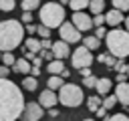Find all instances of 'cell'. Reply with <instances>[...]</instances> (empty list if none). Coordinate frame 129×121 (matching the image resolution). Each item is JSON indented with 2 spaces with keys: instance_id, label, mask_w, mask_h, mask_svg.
Returning a JSON list of instances; mask_svg holds the SVG:
<instances>
[{
  "instance_id": "1",
  "label": "cell",
  "mask_w": 129,
  "mask_h": 121,
  "mask_svg": "<svg viewBox=\"0 0 129 121\" xmlns=\"http://www.w3.org/2000/svg\"><path fill=\"white\" fill-rule=\"evenodd\" d=\"M24 95L16 83L0 79V121H16L24 113Z\"/></svg>"
},
{
  "instance_id": "2",
  "label": "cell",
  "mask_w": 129,
  "mask_h": 121,
  "mask_svg": "<svg viewBox=\"0 0 129 121\" xmlns=\"http://www.w3.org/2000/svg\"><path fill=\"white\" fill-rule=\"evenodd\" d=\"M24 40V26L18 20H2L0 22V52H12Z\"/></svg>"
},
{
  "instance_id": "3",
  "label": "cell",
  "mask_w": 129,
  "mask_h": 121,
  "mask_svg": "<svg viewBox=\"0 0 129 121\" xmlns=\"http://www.w3.org/2000/svg\"><path fill=\"white\" fill-rule=\"evenodd\" d=\"M107 48L109 54H113L115 58H125L129 56V32L121 30V28H113L107 32Z\"/></svg>"
},
{
  "instance_id": "4",
  "label": "cell",
  "mask_w": 129,
  "mask_h": 121,
  "mask_svg": "<svg viewBox=\"0 0 129 121\" xmlns=\"http://www.w3.org/2000/svg\"><path fill=\"white\" fill-rule=\"evenodd\" d=\"M38 16H40L42 26H46V28H60L64 24V8L58 2H46V4H42Z\"/></svg>"
},
{
  "instance_id": "5",
  "label": "cell",
  "mask_w": 129,
  "mask_h": 121,
  "mask_svg": "<svg viewBox=\"0 0 129 121\" xmlns=\"http://www.w3.org/2000/svg\"><path fill=\"white\" fill-rule=\"evenodd\" d=\"M83 99H85L83 89L75 83H64V87L58 91V103H62L64 107H79Z\"/></svg>"
},
{
  "instance_id": "6",
  "label": "cell",
  "mask_w": 129,
  "mask_h": 121,
  "mask_svg": "<svg viewBox=\"0 0 129 121\" xmlns=\"http://www.w3.org/2000/svg\"><path fill=\"white\" fill-rule=\"evenodd\" d=\"M71 63H73V67H75V69H79V71H83V69H91L93 54H91V50H89V48L79 46V48H75V52L71 54Z\"/></svg>"
},
{
  "instance_id": "7",
  "label": "cell",
  "mask_w": 129,
  "mask_h": 121,
  "mask_svg": "<svg viewBox=\"0 0 129 121\" xmlns=\"http://www.w3.org/2000/svg\"><path fill=\"white\" fill-rule=\"evenodd\" d=\"M58 34H60V40L67 42V44L81 40V30H77V26H75L73 22H64V24L58 28Z\"/></svg>"
},
{
  "instance_id": "8",
  "label": "cell",
  "mask_w": 129,
  "mask_h": 121,
  "mask_svg": "<svg viewBox=\"0 0 129 121\" xmlns=\"http://www.w3.org/2000/svg\"><path fill=\"white\" fill-rule=\"evenodd\" d=\"M44 115V109L40 107V103H26L24 107V113H22V119L24 121H40Z\"/></svg>"
},
{
  "instance_id": "9",
  "label": "cell",
  "mask_w": 129,
  "mask_h": 121,
  "mask_svg": "<svg viewBox=\"0 0 129 121\" xmlns=\"http://www.w3.org/2000/svg\"><path fill=\"white\" fill-rule=\"evenodd\" d=\"M71 22H73V24L77 26V30H81V32L93 28V18H91L87 12H73V20H71Z\"/></svg>"
},
{
  "instance_id": "10",
  "label": "cell",
  "mask_w": 129,
  "mask_h": 121,
  "mask_svg": "<svg viewBox=\"0 0 129 121\" xmlns=\"http://www.w3.org/2000/svg\"><path fill=\"white\" fill-rule=\"evenodd\" d=\"M56 101H58V95L54 93V91H50V89H44L42 93H40V97H38V103H40V107L44 109H52L54 105H56Z\"/></svg>"
},
{
  "instance_id": "11",
  "label": "cell",
  "mask_w": 129,
  "mask_h": 121,
  "mask_svg": "<svg viewBox=\"0 0 129 121\" xmlns=\"http://www.w3.org/2000/svg\"><path fill=\"white\" fill-rule=\"evenodd\" d=\"M52 54H54V60H62V58H67V56L71 54V48H69L67 42L56 40V42L52 44Z\"/></svg>"
},
{
  "instance_id": "12",
  "label": "cell",
  "mask_w": 129,
  "mask_h": 121,
  "mask_svg": "<svg viewBox=\"0 0 129 121\" xmlns=\"http://www.w3.org/2000/svg\"><path fill=\"white\" fill-rule=\"evenodd\" d=\"M115 97L123 105H129V83H119L115 87Z\"/></svg>"
},
{
  "instance_id": "13",
  "label": "cell",
  "mask_w": 129,
  "mask_h": 121,
  "mask_svg": "<svg viewBox=\"0 0 129 121\" xmlns=\"http://www.w3.org/2000/svg\"><path fill=\"white\" fill-rule=\"evenodd\" d=\"M111 87H113V83H111V79H107V77H101L99 81H97V93L101 95V97H109V93H111Z\"/></svg>"
},
{
  "instance_id": "14",
  "label": "cell",
  "mask_w": 129,
  "mask_h": 121,
  "mask_svg": "<svg viewBox=\"0 0 129 121\" xmlns=\"http://www.w3.org/2000/svg\"><path fill=\"white\" fill-rule=\"evenodd\" d=\"M105 20H107V24H109V26H119L125 18H123V12H119V10H115V8H113V10H109V12L105 14Z\"/></svg>"
},
{
  "instance_id": "15",
  "label": "cell",
  "mask_w": 129,
  "mask_h": 121,
  "mask_svg": "<svg viewBox=\"0 0 129 121\" xmlns=\"http://www.w3.org/2000/svg\"><path fill=\"white\" fill-rule=\"evenodd\" d=\"M24 44H26V50H28V52H32V54L42 52V44H40V40H38V38H34V36H28V38L24 40Z\"/></svg>"
},
{
  "instance_id": "16",
  "label": "cell",
  "mask_w": 129,
  "mask_h": 121,
  "mask_svg": "<svg viewBox=\"0 0 129 121\" xmlns=\"http://www.w3.org/2000/svg\"><path fill=\"white\" fill-rule=\"evenodd\" d=\"M14 71L16 73H22V75H30V71H32V67H30V63L22 56V58H16V65H14Z\"/></svg>"
},
{
  "instance_id": "17",
  "label": "cell",
  "mask_w": 129,
  "mask_h": 121,
  "mask_svg": "<svg viewBox=\"0 0 129 121\" xmlns=\"http://www.w3.org/2000/svg\"><path fill=\"white\" fill-rule=\"evenodd\" d=\"M48 73L52 75V77H60L62 73H64V65H62V60H52V63H48Z\"/></svg>"
},
{
  "instance_id": "18",
  "label": "cell",
  "mask_w": 129,
  "mask_h": 121,
  "mask_svg": "<svg viewBox=\"0 0 129 121\" xmlns=\"http://www.w3.org/2000/svg\"><path fill=\"white\" fill-rule=\"evenodd\" d=\"M101 107H103V101H101V97H99V95H93V97H89V99H87V109H89V111L97 113Z\"/></svg>"
},
{
  "instance_id": "19",
  "label": "cell",
  "mask_w": 129,
  "mask_h": 121,
  "mask_svg": "<svg viewBox=\"0 0 129 121\" xmlns=\"http://www.w3.org/2000/svg\"><path fill=\"white\" fill-rule=\"evenodd\" d=\"M89 10H91L95 16L103 14V10H105V0H91V2H89Z\"/></svg>"
},
{
  "instance_id": "20",
  "label": "cell",
  "mask_w": 129,
  "mask_h": 121,
  "mask_svg": "<svg viewBox=\"0 0 129 121\" xmlns=\"http://www.w3.org/2000/svg\"><path fill=\"white\" fill-rule=\"evenodd\" d=\"M99 44H101V40L93 34V36H85L83 38V46L85 48H89V50H95V48H99Z\"/></svg>"
},
{
  "instance_id": "21",
  "label": "cell",
  "mask_w": 129,
  "mask_h": 121,
  "mask_svg": "<svg viewBox=\"0 0 129 121\" xmlns=\"http://www.w3.org/2000/svg\"><path fill=\"white\" fill-rule=\"evenodd\" d=\"M62 87H64V79L62 77H48V87L46 89H50V91H56L58 89L60 91Z\"/></svg>"
},
{
  "instance_id": "22",
  "label": "cell",
  "mask_w": 129,
  "mask_h": 121,
  "mask_svg": "<svg viewBox=\"0 0 129 121\" xmlns=\"http://www.w3.org/2000/svg\"><path fill=\"white\" fill-rule=\"evenodd\" d=\"M20 6H22V10H24V12H32V10H36V8H38V10L42 8V4H40L38 0H24Z\"/></svg>"
},
{
  "instance_id": "23",
  "label": "cell",
  "mask_w": 129,
  "mask_h": 121,
  "mask_svg": "<svg viewBox=\"0 0 129 121\" xmlns=\"http://www.w3.org/2000/svg\"><path fill=\"white\" fill-rule=\"evenodd\" d=\"M97 60H101L105 67H113V69H115V65L119 63V60H117L113 54H105V52H103V54H99V58H97Z\"/></svg>"
},
{
  "instance_id": "24",
  "label": "cell",
  "mask_w": 129,
  "mask_h": 121,
  "mask_svg": "<svg viewBox=\"0 0 129 121\" xmlns=\"http://www.w3.org/2000/svg\"><path fill=\"white\" fill-rule=\"evenodd\" d=\"M22 87H24V91H36V87H38V81H36L34 77H24V81H22Z\"/></svg>"
},
{
  "instance_id": "25",
  "label": "cell",
  "mask_w": 129,
  "mask_h": 121,
  "mask_svg": "<svg viewBox=\"0 0 129 121\" xmlns=\"http://www.w3.org/2000/svg\"><path fill=\"white\" fill-rule=\"evenodd\" d=\"M69 6H71L75 12H81V10L89 8V2H87V0H71V2H69Z\"/></svg>"
},
{
  "instance_id": "26",
  "label": "cell",
  "mask_w": 129,
  "mask_h": 121,
  "mask_svg": "<svg viewBox=\"0 0 129 121\" xmlns=\"http://www.w3.org/2000/svg\"><path fill=\"white\" fill-rule=\"evenodd\" d=\"M2 65H4V67H8V69H10V67H14V65H16L14 54H12V52H4V54H2Z\"/></svg>"
},
{
  "instance_id": "27",
  "label": "cell",
  "mask_w": 129,
  "mask_h": 121,
  "mask_svg": "<svg viewBox=\"0 0 129 121\" xmlns=\"http://www.w3.org/2000/svg\"><path fill=\"white\" fill-rule=\"evenodd\" d=\"M113 8L119 12H127L129 10V0H113Z\"/></svg>"
},
{
  "instance_id": "28",
  "label": "cell",
  "mask_w": 129,
  "mask_h": 121,
  "mask_svg": "<svg viewBox=\"0 0 129 121\" xmlns=\"http://www.w3.org/2000/svg\"><path fill=\"white\" fill-rule=\"evenodd\" d=\"M14 6H16L14 0H0V10H2V12H10V10H14Z\"/></svg>"
},
{
  "instance_id": "29",
  "label": "cell",
  "mask_w": 129,
  "mask_h": 121,
  "mask_svg": "<svg viewBox=\"0 0 129 121\" xmlns=\"http://www.w3.org/2000/svg\"><path fill=\"white\" fill-rule=\"evenodd\" d=\"M115 103H117V97H115V95H109V97H105V99H103V107H105L107 111H109V109H113V107H115Z\"/></svg>"
},
{
  "instance_id": "30",
  "label": "cell",
  "mask_w": 129,
  "mask_h": 121,
  "mask_svg": "<svg viewBox=\"0 0 129 121\" xmlns=\"http://www.w3.org/2000/svg\"><path fill=\"white\" fill-rule=\"evenodd\" d=\"M38 36H40V40H46V38H50V28H46V26H38V32H36Z\"/></svg>"
},
{
  "instance_id": "31",
  "label": "cell",
  "mask_w": 129,
  "mask_h": 121,
  "mask_svg": "<svg viewBox=\"0 0 129 121\" xmlns=\"http://www.w3.org/2000/svg\"><path fill=\"white\" fill-rule=\"evenodd\" d=\"M97 81H99V79H97V77H93V75H91V77H85V79H83V85H85V87H89V89H91V87H97Z\"/></svg>"
},
{
  "instance_id": "32",
  "label": "cell",
  "mask_w": 129,
  "mask_h": 121,
  "mask_svg": "<svg viewBox=\"0 0 129 121\" xmlns=\"http://www.w3.org/2000/svg\"><path fill=\"white\" fill-rule=\"evenodd\" d=\"M105 16L103 14H99V16H93V26H97V28H101V26H105Z\"/></svg>"
},
{
  "instance_id": "33",
  "label": "cell",
  "mask_w": 129,
  "mask_h": 121,
  "mask_svg": "<svg viewBox=\"0 0 129 121\" xmlns=\"http://www.w3.org/2000/svg\"><path fill=\"white\" fill-rule=\"evenodd\" d=\"M127 67H129V65H125L123 60H119V63L115 65V71H117L119 75H127Z\"/></svg>"
},
{
  "instance_id": "34",
  "label": "cell",
  "mask_w": 129,
  "mask_h": 121,
  "mask_svg": "<svg viewBox=\"0 0 129 121\" xmlns=\"http://www.w3.org/2000/svg\"><path fill=\"white\" fill-rule=\"evenodd\" d=\"M95 36L101 40V38H107V30H105V26H101V28H95Z\"/></svg>"
},
{
  "instance_id": "35",
  "label": "cell",
  "mask_w": 129,
  "mask_h": 121,
  "mask_svg": "<svg viewBox=\"0 0 129 121\" xmlns=\"http://www.w3.org/2000/svg\"><path fill=\"white\" fill-rule=\"evenodd\" d=\"M111 121H129V117L125 113H115V115H111Z\"/></svg>"
},
{
  "instance_id": "36",
  "label": "cell",
  "mask_w": 129,
  "mask_h": 121,
  "mask_svg": "<svg viewBox=\"0 0 129 121\" xmlns=\"http://www.w3.org/2000/svg\"><path fill=\"white\" fill-rule=\"evenodd\" d=\"M24 30H26V32L32 36L34 32H38V26H36V24H26V26H24Z\"/></svg>"
},
{
  "instance_id": "37",
  "label": "cell",
  "mask_w": 129,
  "mask_h": 121,
  "mask_svg": "<svg viewBox=\"0 0 129 121\" xmlns=\"http://www.w3.org/2000/svg\"><path fill=\"white\" fill-rule=\"evenodd\" d=\"M22 22L32 24V12H22Z\"/></svg>"
},
{
  "instance_id": "38",
  "label": "cell",
  "mask_w": 129,
  "mask_h": 121,
  "mask_svg": "<svg viewBox=\"0 0 129 121\" xmlns=\"http://www.w3.org/2000/svg\"><path fill=\"white\" fill-rule=\"evenodd\" d=\"M40 44H42L44 50H48V48L52 50V44H54V42H50V38H46V40H40Z\"/></svg>"
},
{
  "instance_id": "39",
  "label": "cell",
  "mask_w": 129,
  "mask_h": 121,
  "mask_svg": "<svg viewBox=\"0 0 129 121\" xmlns=\"http://www.w3.org/2000/svg\"><path fill=\"white\" fill-rule=\"evenodd\" d=\"M8 73H10V69H8V67H4V65H0V79H6V77H8Z\"/></svg>"
},
{
  "instance_id": "40",
  "label": "cell",
  "mask_w": 129,
  "mask_h": 121,
  "mask_svg": "<svg viewBox=\"0 0 129 121\" xmlns=\"http://www.w3.org/2000/svg\"><path fill=\"white\" fill-rule=\"evenodd\" d=\"M127 79H129V75H117V85L119 83H127Z\"/></svg>"
},
{
  "instance_id": "41",
  "label": "cell",
  "mask_w": 129,
  "mask_h": 121,
  "mask_svg": "<svg viewBox=\"0 0 129 121\" xmlns=\"http://www.w3.org/2000/svg\"><path fill=\"white\" fill-rule=\"evenodd\" d=\"M30 75H32V77L36 79V77L40 75V69H38V67H32V71H30Z\"/></svg>"
},
{
  "instance_id": "42",
  "label": "cell",
  "mask_w": 129,
  "mask_h": 121,
  "mask_svg": "<svg viewBox=\"0 0 129 121\" xmlns=\"http://www.w3.org/2000/svg\"><path fill=\"white\" fill-rule=\"evenodd\" d=\"M81 75H83V79H85V77H91L93 73H91V69H83V71H81Z\"/></svg>"
},
{
  "instance_id": "43",
  "label": "cell",
  "mask_w": 129,
  "mask_h": 121,
  "mask_svg": "<svg viewBox=\"0 0 129 121\" xmlns=\"http://www.w3.org/2000/svg\"><path fill=\"white\" fill-rule=\"evenodd\" d=\"M48 115L50 117H58V109H48Z\"/></svg>"
},
{
  "instance_id": "44",
  "label": "cell",
  "mask_w": 129,
  "mask_h": 121,
  "mask_svg": "<svg viewBox=\"0 0 129 121\" xmlns=\"http://www.w3.org/2000/svg\"><path fill=\"white\" fill-rule=\"evenodd\" d=\"M32 63H34V67H38V69H40V63H42V58H40V56H36Z\"/></svg>"
},
{
  "instance_id": "45",
  "label": "cell",
  "mask_w": 129,
  "mask_h": 121,
  "mask_svg": "<svg viewBox=\"0 0 129 121\" xmlns=\"http://www.w3.org/2000/svg\"><path fill=\"white\" fill-rule=\"evenodd\" d=\"M125 28H127V32H129V16L125 18Z\"/></svg>"
},
{
  "instance_id": "46",
  "label": "cell",
  "mask_w": 129,
  "mask_h": 121,
  "mask_svg": "<svg viewBox=\"0 0 129 121\" xmlns=\"http://www.w3.org/2000/svg\"><path fill=\"white\" fill-rule=\"evenodd\" d=\"M83 121H95V119H83Z\"/></svg>"
},
{
  "instance_id": "47",
  "label": "cell",
  "mask_w": 129,
  "mask_h": 121,
  "mask_svg": "<svg viewBox=\"0 0 129 121\" xmlns=\"http://www.w3.org/2000/svg\"><path fill=\"white\" fill-rule=\"evenodd\" d=\"M127 75H129V67H127Z\"/></svg>"
},
{
  "instance_id": "48",
  "label": "cell",
  "mask_w": 129,
  "mask_h": 121,
  "mask_svg": "<svg viewBox=\"0 0 129 121\" xmlns=\"http://www.w3.org/2000/svg\"><path fill=\"white\" fill-rule=\"evenodd\" d=\"M0 60H2V54H0Z\"/></svg>"
}]
</instances>
